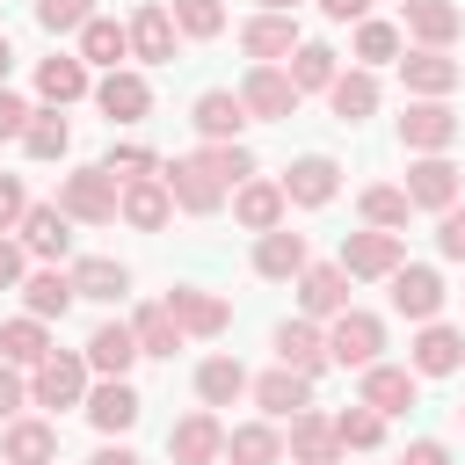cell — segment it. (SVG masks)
I'll use <instances>...</instances> for the list:
<instances>
[{
    "instance_id": "obj_1",
    "label": "cell",
    "mask_w": 465,
    "mask_h": 465,
    "mask_svg": "<svg viewBox=\"0 0 465 465\" xmlns=\"http://www.w3.org/2000/svg\"><path fill=\"white\" fill-rule=\"evenodd\" d=\"M58 211H65L73 225H116V218H124V189H116L102 167H73V174L58 182Z\"/></svg>"
},
{
    "instance_id": "obj_2",
    "label": "cell",
    "mask_w": 465,
    "mask_h": 465,
    "mask_svg": "<svg viewBox=\"0 0 465 465\" xmlns=\"http://www.w3.org/2000/svg\"><path fill=\"white\" fill-rule=\"evenodd\" d=\"M341 269L356 276V283H392L400 269H407V247H400V232H349L341 240Z\"/></svg>"
},
{
    "instance_id": "obj_3",
    "label": "cell",
    "mask_w": 465,
    "mask_h": 465,
    "mask_svg": "<svg viewBox=\"0 0 465 465\" xmlns=\"http://www.w3.org/2000/svg\"><path fill=\"white\" fill-rule=\"evenodd\" d=\"M458 138H465V116L450 102H407V116H400V145L407 153H450Z\"/></svg>"
},
{
    "instance_id": "obj_4",
    "label": "cell",
    "mask_w": 465,
    "mask_h": 465,
    "mask_svg": "<svg viewBox=\"0 0 465 465\" xmlns=\"http://www.w3.org/2000/svg\"><path fill=\"white\" fill-rule=\"evenodd\" d=\"M378 349H385V320H378V312H356V305H349V312L327 327V356H334L341 371H371Z\"/></svg>"
},
{
    "instance_id": "obj_5",
    "label": "cell",
    "mask_w": 465,
    "mask_h": 465,
    "mask_svg": "<svg viewBox=\"0 0 465 465\" xmlns=\"http://www.w3.org/2000/svg\"><path fill=\"white\" fill-rule=\"evenodd\" d=\"M240 102H247L254 124H283V116H298V87H291L283 65H254V73L240 80Z\"/></svg>"
},
{
    "instance_id": "obj_6",
    "label": "cell",
    "mask_w": 465,
    "mask_h": 465,
    "mask_svg": "<svg viewBox=\"0 0 465 465\" xmlns=\"http://www.w3.org/2000/svg\"><path fill=\"white\" fill-rule=\"evenodd\" d=\"M189 124L203 131V145H240V131H247L254 116H247V102H240L232 87H203L196 109H189Z\"/></svg>"
},
{
    "instance_id": "obj_7",
    "label": "cell",
    "mask_w": 465,
    "mask_h": 465,
    "mask_svg": "<svg viewBox=\"0 0 465 465\" xmlns=\"http://www.w3.org/2000/svg\"><path fill=\"white\" fill-rule=\"evenodd\" d=\"M400 189H407V203H414V211H450L465 182H458L450 153H421V160L407 167V182H400Z\"/></svg>"
},
{
    "instance_id": "obj_8",
    "label": "cell",
    "mask_w": 465,
    "mask_h": 465,
    "mask_svg": "<svg viewBox=\"0 0 465 465\" xmlns=\"http://www.w3.org/2000/svg\"><path fill=\"white\" fill-rule=\"evenodd\" d=\"M167 458H174V465H218V458H225V429H218V414H211V407L182 414V421L167 429Z\"/></svg>"
},
{
    "instance_id": "obj_9",
    "label": "cell",
    "mask_w": 465,
    "mask_h": 465,
    "mask_svg": "<svg viewBox=\"0 0 465 465\" xmlns=\"http://www.w3.org/2000/svg\"><path fill=\"white\" fill-rule=\"evenodd\" d=\"M400 80H407V94H414V102H443V94L465 80V65H458L450 51H421V44H414V51L400 58Z\"/></svg>"
},
{
    "instance_id": "obj_10",
    "label": "cell",
    "mask_w": 465,
    "mask_h": 465,
    "mask_svg": "<svg viewBox=\"0 0 465 465\" xmlns=\"http://www.w3.org/2000/svg\"><path fill=\"white\" fill-rule=\"evenodd\" d=\"M458 363H465V334L443 327V320H429V327L407 341V371H414V378H450Z\"/></svg>"
},
{
    "instance_id": "obj_11",
    "label": "cell",
    "mask_w": 465,
    "mask_h": 465,
    "mask_svg": "<svg viewBox=\"0 0 465 465\" xmlns=\"http://www.w3.org/2000/svg\"><path fill=\"white\" fill-rule=\"evenodd\" d=\"M29 400H36V407H87V356H51V363H36Z\"/></svg>"
},
{
    "instance_id": "obj_12",
    "label": "cell",
    "mask_w": 465,
    "mask_h": 465,
    "mask_svg": "<svg viewBox=\"0 0 465 465\" xmlns=\"http://www.w3.org/2000/svg\"><path fill=\"white\" fill-rule=\"evenodd\" d=\"M356 400H363L371 414H407V407L421 400V378H414L407 363H371L363 385H356Z\"/></svg>"
},
{
    "instance_id": "obj_13",
    "label": "cell",
    "mask_w": 465,
    "mask_h": 465,
    "mask_svg": "<svg viewBox=\"0 0 465 465\" xmlns=\"http://www.w3.org/2000/svg\"><path fill=\"white\" fill-rule=\"evenodd\" d=\"M334 189H341V167H334L327 153H305V160H291V167H283V196H291L298 211L334 203Z\"/></svg>"
},
{
    "instance_id": "obj_14",
    "label": "cell",
    "mask_w": 465,
    "mask_h": 465,
    "mask_svg": "<svg viewBox=\"0 0 465 465\" xmlns=\"http://www.w3.org/2000/svg\"><path fill=\"white\" fill-rule=\"evenodd\" d=\"M298 305H305V320H341L349 312V269L341 262H312L298 276Z\"/></svg>"
},
{
    "instance_id": "obj_15",
    "label": "cell",
    "mask_w": 465,
    "mask_h": 465,
    "mask_svg": "<svg viewBox=\"0 0 465 465\" xmlns=\"http://www.w3.org/2000/svg\"><path fill=\"white\" fill-rule=\"evenodd\" d=\"M247 392H254V407H262L269 421H298V414L312 407V378H298V371H283V363H276V371H262Z\"/></svg>"
},
{
    "instance_id": "obj_16",
    "label": "cell",
    "mask_w": 465,
    "mask_h": 465,
    "mask_svg": "<svg viewBox=\"0 0 465 465\" xmlns=\"http://www.w3.org/2000/svg\"><path fill=\"white\" fill-rule=\"evenodd\" d=\"M124 29H131V58H145V65H167V58H174V44H182V29H174V15H167L160 0H145Z\"/></svg>"
},
{
    "instance_id": "obj_17",
    "label": "cell",
    "mask_w": 465,
    "mask_h": 465,
    "mask_svg": "<svg viewBox=\"0 0 465 465\" xmlns=\"http://www.w3.org/2000/svg\"><path fill=\"white\" fill-rule=\"evenodd\" d=\"M276 363L298 371V378H320L334 356H327V334H320L312 320H283V327H276Z\"/></svg>"
},
{
    "instance_id": "obj_18",
    "label": "cell",
    "mask_w": 465,
    "mask_h": 465,
    "mask_svg": "<svg viewBox=\"0 0 465 465\" xmlns=\"http://www.w3.org/2000/svg\"><path fill=\"white\" fill-rule=\"evenodd\" d=\"M305 36H298V22L291 15H254V22H240V51L254 58V65H276V58H291Z\"/></svg>"
},
{
    "instance_id": "obj_19",
    "label": "cell",
    "mask_w": 465,
    "mask_h": 465,
    "mask_svg": "<svg viewBox=\"0 0 465 465\" xmlns=\"http://www.w3.org/2000/svg\"><path fill=\"white\" fill-rule=\"evenodd\" d=\"M283 211H291V196H283V182H240L232 189V218L262 240V232H276L283 225Z\"/></svg>"
},
{
    "instance_id": "obj_20",
    "label": "cell",
    "mask_w": 465,
    "mask_h": 465,
    "mask_svg": "<svg viewBox=\"0 0 465 465\" xmlns=\"http://www.w3.org/2000/svg\"><path fill=\"white\" fill-rule=\"evenodd\" d=\"M305 269H312V262H305V232L276 225V232H262V240H254V276L291 283V276H305Z\"/></svg>"
},
{
    "instance_id": "obj_21",
    "label": "cell",
    "mask_w": 465,
    "mask_h": 465,
    "mask_svg": "<svg viewBox=\"0 0 465 465\" xmlns=\"http://www.w3.org/2000/svg\"><path fill=\"white\" fill-rule=\"evenodd\" d=\"M392 312H407V320H436L443 312V276L436 269H421V262H407L400 276H392Z\"/></svg>"
},
{
    "instance_id": "obj_22",
    "label": "cell",
    "mask_w": 465,
    "mask_h": 465,
    "mask_svg": "<svg viewBox=\"0 0 465 465\" xmlns=\"http://www.w3.org/2000/svg\"><path fill=\"white\" fill-rule=\"evenodd\" d=\"M138 414H145V400L131 392V378H102V385L87 392V421H94L102 436H124Z\"/></svg>"
},
{
    "instance_id": "obj_23",
    "label": "cell",
    "mask_w": 465,
    "mask_h": 465,
    "mask_svg": "<svg viewBox=\"0 0 465 465\" xmlns=\"http://www.w3.org/2000/svg\"><path fill=\"white\" fill-rule=\"evenodd\" d=\"M94 102H102V116H109V124H138V116L153 109V87H145L138 73H124V65H116V73H102V80H94Z\"/></svg>"
},
{
    "instance_id": "obj_24",
    "label": "cell",
    "mask_w": 465,
    "mask_h": 465,
    "mask_svg": "<svg viewBox=\"0 0 465 465\" xmlns=\"http://www.w3.org/2000/svg\"><path fill=\"white\" fill-rule=\"evenodd\" d=\"M160 182H167V196H174L189 218H211V211H218V196H225L196 160H167V167H160Z\"/></svg>"
},
{
    "instance_id": "obj_25",
    "label": "cell",
    "mask_w": 465,
    "mask_h": 465,
    "mask_svg": "<svg viewBox=\"0 0 465 465\" xmlns=\"http://www.w3.org/2000/svg\"><path fill=\"white\" fill-rule=\"evenodd\" d=\"M167 312H174V320H182V334H196V341L225 334V298H218V291L182 283V291H167Z\"/></svg>"
},
{
    "instance_id": "obj_26",
    "label": "cell",
    "mask_w": 465,
    "mask_h": 465,
    "mask_svg": "<svg viewBox=\"0 0 465 465\" xmlns=\"http://www.w3.org/2000/svg\"><path fill=\"white\" fill-rule=\"evenodd\" d=\"M80 356H87V371H102V378H124V371L138 363V334H131L124 320H102V327L87 334V349H80Z\"/></svg>"
},
{
    "instance_id": "obj_27",
    "label": "cell",
    "mask_w": 465,
    "mask_h": 465,
    "mask_svg": "<svg viewBox=\"0 0 465 465\" xmlns=\"http://www.w3.org/2000/svg\"><path fill=\"white\" fill-rule=\"evenodd\" d=\"M36 94H44L51 109H65V102L94 94V80H87V58H80V51H73V58H65V51H58V58H44V65H36Z\"/></svg>"
},
{
    "instance_id": "obj_28",
    "label": "cell",
    "mask_w": 465,
    "mask_h": 465,
    "mask_svg": "<svg viewBox=\"0 0 465 465\" xmlns=\"http://www.w3.org/2000/svg\"><path fill=\"white\" fill-rule=\"evenodd\" d=\"M58 458V429L51 421H7V436H0V465H51Z\"/></svg>"
},
{
    "instance_id": "obj_29",
    "label": "cell",
    "mask_w": 465,
    "mask_h": 465,
    "mask_svg": "<svg viewBox=\"0 0 465 465\" xmlns=\"http://www.w3.org/2000/svg\"><path fill=\"white\" fill-rule=\"evenodd\" d=\"M22 247L44 254V262H58V254L73 247V218H65L58 203H29V218H22Z\"/></svg>"
},
{
    "instance_id": "obj_30",
    "label": "cell",
    "mask_w": 465,
    "mask_h": 465,
    "mask_svg": "<svg viewBox=\"0 0 465 465\" xmlns=\"http://www.w3.org/2000/svg\"><path fill=\"white\" fill-rule=\"evenodd\" d=\"M73 291L94 298V305H116V298L131 291V269H124L116 254H87V262H73Z\"/></svg>"
},
{
    "instance_id": "obj_31",
    "label": "cell",
    "mask_w": 465,
    "mask_h": 465,
    "mask_svg": "<svg viewBox=\"0 0 465 465\" xmlns=\"http://www.w3.org/2000/svg\"><path fill=\"white\" fill-rule=\"evenodd\" d=\"M73 298H80V291H73V269H36V276H22V305H29V320H65Z\"/></svg>"
},
{
    "instance_id": "obj_32",
    "label": "cell",
    "mask_w": 465,
    "mask_h": 465,
    "mask_svg": "<svg viewBox=\"0 0 465 465\" xmlns=\"http://www.w3.org/2000/svg\"><path fill=\"white\" fill-rule=\"evenodd\" d=\"M58 349H51V334H44V320H7L0 327V363H15V371H36V363H51Z\"/></svg>"
},
{
    "instance_id": "obj_33",
    "label": "cell",
    "mask_w": 465,
    "mask_h": 465,
    "mask_svg": "<svg viewBox=\"0 0 465 465\" xmlns=\"http://www.w3.org/2000/svg\"><path fill=\"white\" fill-rule=\"evenodd\" d=\"M283 450H291L298 465H334V450H341V436H334V421H327V414H312V407H305V414L291 421V436H283Z\"/></svg>"
},
{
    "instance_id": "obj_34",
    "label": "cell",
    "mask_w": 465,
    "mask_h": 465,
    "mask_svg": "<svg viewBox=\"0 0 465 465\" xmlns=\"http://www.w3.org/2000/svg\"><path fill=\"white\" fill-rule=\"evenodd\" d=\"M407 29H414L421 51H450V36L465 29V15L450 0H407Z\"/></svg>"
},
{
    "instance_id": "obj_35",
    "label": "cell",
    "mask_w": 465,
    "mask_h": 465,
    "mask_svg": "<svg viewBox=\"0 0 465 465\" xmlns=\"http://www.w3.org/2000/svg\"><path fill=\"white\" fill-rule=\"evenodd\" d=\"M174 218V196H167V182L153 174V182H124V225H138V232H160Z\"/></svg>"
},
{
    "instance_id": "obj_36",
    "label": "cell",
    "mask_w": 465,
    "mask_h": 465,
    "mask_svg": "<svg viewBox=\"0 0 465 465\" xmlns=\"http://www.w3.org/2000/svg\"><path fill=\"white\" fill-rule=\"evenodd\" d=\"M247 385H254V378L240 371V356H203V363H196V400H203V407H232Z\"/></svg>"
},
{
    "instance_id": "obj_37",
    "label": "cell",
    "mask_w": 465,
    "mask_h": 465,
    "mask_svg": "<svg viewBox=\"0 0 465 465\" xmlns=\"http://www.w3.org/2000/svg\"><path fill=\"white\" fill-rule=\"evenodd\" d=\"M225 458H232V465H283L276 421H240V429H225Z\"/></svg>"
},
{
    "instance_id": "obj_38",
    "label": "cell",
    "mask_w": 465,
    "mask_h": 465,
    "mask_svg": "<svg viewBox=\"0 0 465 465\" xmlns=\"http://www.w3.org/2000/svg\"><path fill=\"white\" fill-rule=\"evenodd\" d=\"M283 73H291V87H298V94H327V87L341 80V65H334V51H327V44H298Z\"/></svg>"
},
{
    "instance_id": "obj_39",
    "label": "cell",
    "mask_w": 465,
    "mask_h": 465,
    "mask_svg": "<svg viewBox=\"0 0 465 465\" xmlns=\"http://www.w3.org/2000/svg\"><path fill=\"white\" fill-rule=\"evenodd\" d=\"M327 109H334V124H363L371 109H378V80L356 65V73H341L334 87H327Z\"/></svg>"
},
{
    "instance_id": "obj_40",
    "label": "cell",
    "mask_w": 465,
    "mask_h": 465,
    "mask_svg": "<svg viewBox=\"0 0 465 465\" xmlns=\"http://www.w3.org/2000/svg\"><path fill=\"white\" fill-rule=\"evenodd\" d=\"M356 211H363V225H378V232H400V225L414 218V203H407L400 182H371V189L356 196Z\"/></svg>"
},
{
    "instance_id": "obj_41",
    "label": "cell",
    "mask_w": 465,
    "mask_h": 465,
    "mask_svg": "<svg viewBox=\"0 0 465 465\" xmlns=\"http://www.w3.org/2000/svg\"><path fill=\"white\" fill-rule=\"evenodd\" d=\"M131 334H138V356H174V349H182V320L167 312V298H160V305H138Z\"/></svg>"
},
{
    "instance_id": "obj_42",
    "label": "cell",
    "mask_w": 465,
    "mask_h": 465,
    "mask_svg": "<svg viewBox=\"0 0 465 465\" xmlns=\"http://www.w3.org/2000/svg\"><path fill=\"white\" fill-rule=\"evenodd\" d=\"M80 58L116 73V58H131V29H124V22H109V15H94V22L80 29Z\"/></svg>"
},
{
    "instance_id": "obj_43",
    "label": "cell",
    "mask_w": 465,
    "mask_h": 465,
    "mask_svg": "<svg viewBox=\"0 0 465 465\" xmlns=\"http://www.w3.org/2000/svg\"><path fill=\"white\" fill-rule=\"evenodd\" d=\"M22 153H29V160H65V153H73V124H65L58 109H36L29 131H22Z\"/></svg>"
},
{
    "instance_id": "obj_44",
    "label": "cell",
    "mask_w": 465,
    "mask_h": 465,
    "mask_svg": "<svg viewBox=\"0 0 465 465\" xmlns=\"http://www.w3.org/2000/svg\"><path fill=\"white\" fill-rule=\"evenodd\" d=\"M218 189H240V182H254V153L247 145H203V153H189Z\"/></svg>"
},
{
    "instance_id": "obj_45",
    "label": "cell",
    "mask_w": 465,
    "mask_h": 465,
    "mask_svg": "<svg viewBox=\"0 0 465 465\" xmlns=\"http://www.w3.org/2000/svg\"><path fill=\"white\" fill-rule=\"evenodd\" d=\"M334 436H341V450H378V443H385V414H371V407L356 400V407L334 414Z\"/></svg>"
},
{
    "instance_id": "obj_46",
    "label": "cell",
    "mask_w": 465,
    "mask_h": 465,
    "mask_svg": "<svg viewBox=\"0 0 465 465\" xmlns=\"http://www.w3.org/2000/svg\"><path fill=\"white\" fill-rule=\"evenodd\" d=\"M356 58H363V65H400V29L378 22V15L356 22Z\"/></svg>"
},
{
    "instance_id": "obj_47",
    "label": "cell",
    "mask_w": 465,
    "mask_h": 465,
    "mask_svg": "<svg viewBox=\"0 0 465 465\" xmlns=\"http://www.w3.org/2000/svg\"><path fill=\"white\" fill-rule=\"evenodd\" d=\"M87 22H94V0H36V29H51V36H73Z\"/></svg>"
},
{
    "instance_id": "obj_48",
    "label": "cell",
    "mask_w": 465,
    "mask_h": 465,
    "mask_svg": "<svg viewBox=\"0 0 465 465\" xmlns=\"http://www.w3.org/2000/svg\"><path fill=\"white\" fill-rule=\"evenodd\" d=\"M102 174H109V182H116V174H124V182H153L160 160H153L145 145H109V153H102Z\"/></svg>"
},
{
    "instance_id": "obj_49",
    "label": "cell",
    "mask_w": 465,
    "mask_h": 465,
    "mask_svg": "<svg viewBox=\"0 0 465 465\" xmlns=\"http://www.w3.org/2000/svg\"><path fill=\"white\" fill-rule=\"evenodd\" d=\"M167 15H174L182 36H218V29H225V7H218V0H174Z\"/></svg>"
},
{
    "instance_id": "obj_50",
    "label": "cell",
    "mask_w": 465,
    "mask_h": 465,
    "mask_svg": "<svg viewBox=\"0 0 465 465\" xmlns=\"http://www.w3.org/2000/svg\"><path fill=\"white\" fill-rule=\"evenodd\" d=\"M22 218H29V189H22V174H0V232H22Z\"/></svg>"
},
{
    "instance_id": "obj_51",
    "label": "cell",
    "mask_w": 465,
    "mask_h": 465,
    "mask_svg": "<svg viewBox=\"0 0 465 465\" xmlns=\"http://www.w3.org/2000/svg\"><path fill=\"white\" fill-rule=\"evenodd\" d=\"M22 407H29V378L15 363H0V421H22Z\"/></svg>"
},
{
    "instance_id": "obj_52",
    "label": "cell",
    "mask_w": 465,
    "mask_h": 465,
    "mask_svg": "<svg viewBox=\"0 0 465 465\" xmlns=\"http://www.w3.org/2000/svg\"><path fill=\"white\" fill-rule=\"evenodd\" d=\"M436 247H443L450 262H465V203H450V211H443V225H436Z\"/></svg>"
},
{
    "instance_id": "obj_53",
    "label": "cell",
    "mask_w": 465,
    "mask_h": 465,
    "mask_svg": "<svg viewBox=\"0 0 465 465\" xmlns=\"http://www.w3.org/2000/svg\"><path fill=\"white\" fill-rule=\"evenodd\" d=\"M29 116H36V109H29L22 94H7V87H0V138H22V131H29Z\"/></svg>"
},
{
    "instance_id": "obj_54",
    "label": "cell",
    "mask_w": 465,
    "mask_h": 465,
    "mask_svg": "<svg viewBox=\"0 0 465 465\" xmlns=\"http://www.w3.org/2000/svg\"><path fill=\"white\" fill-rule=\"evenodd\" d=\"M15 283H22V240L0 232V291H15Z\"/></svg>"
},
{
    "instance_id": "obj_55",
    "label": "cell",
    "mask_w": 465,
    "mask_h": 465,
    "mask_svg": "<svg viewBox=\"0 0 465 465\" xmlns=\"http://www.w3.org/2000/svg\"><path fill=\"white\" fill-rule=\"evenodd\" d=\"M400 465H450V450L436 443V436H421V443H407V458Z\"/></svg>"
},
{
    "instance_id": "obj_56",
    "label": "cell",
    "mask_w": 465,
    "mask_h": 465,
    "mask_svg": "<svg viewBox=\"0 0 465 465\" xmlns=\"http://www.w3.org/2000/svg\"><path fill=\"white\" fill-rule=\"evenodd\" d=\"M327 22H371V0H320Z\"/></svg>"
},
{
    "instance_id": "obj_57",
    "label": "cell",
    "mask_w": 465,
    "mask_h": 465,
    "mask_svg": "<svg viewBox=\"0 0 465 465\" xmlns=\"http://www.w3.org/2000/svg\"><path fill=\"white\" fill-rule=\"evenodd\" d=\"M87 465H145V458H138V450H124V443H102Z\"/></svg>"
},
{
    "instance_id": "obj_58",
    "label": "cell",
    "mask_w": 465,
    "mask_h": 465,
    "mask_svg": "<svg viewBox=\"0 0 465 465\" xmlns=\"http://www.w3.org/2000/svg\"><path fill=\"white\" fill-rule=\"evenodd\" d=\"M7 65H15V44L0 36V87H7Z\"/></svg>"
},
{
    "instance_id": "obj_59",
    "label": "cell",
    "mask_w": 465,
    "mask_h": 465,
    "mask_svg": "<svg viewBox=\"0 0 465 465\" xmlns=\"http://www.w3.org/2000/svg\"><path fill=\"white\" fill-rule=\"evenodd\" d=\"M291 7H298V0H262V15H291Z\"/></svg>"
},
{
    "instance_id": "obj_60",
    "label": "cell",
    "mask_w": 465,
    "mask_h": 465,
    "mask_svg": "<svg viewBox=\"0 0 465 465\" xmlns=\"http://www.w3.org/2000/svg\"><path fill=\"white\" fill-rule=\"evenodd\" d=\"M458 421H465V407H458Z\"/></svg>"
}]
</instances>
